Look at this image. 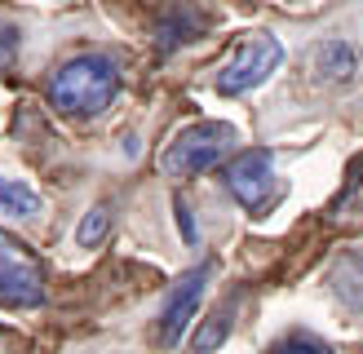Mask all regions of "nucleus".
Here are the masks:
<instances>
[{
    "label": "nucleus",
    "instance_id": "obj_1",
    "mask_svg": "<svg viewBox=\"0 0 363 354\" xmlns=\"http://www.w3.org/2000/svg\"><path fill=\"white\" fill-rule=\"evenodd\" d=\"M120 93V62L102 49L67 58L49 80V106L71 120H94Z\"/></svg>",
    "mask_w": 363,
    "mask_h": 354
},
{
    "label": "nucleus",
    "instance_id": "obj_2",
    "mask_svg": "<svg viewBox=\"0 0 363 354\" xmlns=\"http://www.w3.org/2000/svg\"><path fill=\"white\" fill-rule=\"evenodd\" d=\"M230 147H235V129L226 120H195L169 142L164 173L169 177H199V173L222 164Z\"/></svg>",
    "mask_w": 363,
    "mask_h": 354
},
{
    "label": "nucleus",
    "instance_id": "obj_3",
    "mask_svg": "<svg viewBox=\"0 0 363 354\" xmlns=\"http://www.w3.org/2000/svg\"><path fill=\"white\" fill-rule=\"evenodd\" d=\"M49 297L45 261L31 253L23 239L0 230V306L5 310H35Z\"/></svg>",
    "mask_w": 363,
    "mask_h": 354
},
{
    "label": "nucleus",
    "instance_id": "obj_4",
    "mask_svg": "<svg viewBox=\"0 0 363 354\" xmlns=\"http://www.w3.org/2000/svg\"><path fill=\"white\" fill-rule=\"evenodd\" d=\"M279 62H284V45L275 35L270 31H248L244 40L235 45V53L222 62V71H217V93L240 98L248 88H257L262 80H270V71H279Z\"/></svg>",
    "mask_w": 363,
    "mask_h": 354
},
{
    "label": "nucleus",
    "instance_id": "obj_5",
    "mask_svg": "<svg viewBox=\"0 0 363 354\" xmlns=\"http://www.w3.org/2000/svg\"><path fill=\"white\" fill-rule=\"evenodd\" d=\"M213 270H217L213 261H199L195 270H186V275H182L173 288H169L164 306H160V314H155V328H151V341H155L160 350H173L182 336H186L191 319L199 314V306H204V292H208Z\"/></svg>",
    "mask_w": 363,
    "mask_h": 354
},
{
    "label": "nucleus",
    "instance_id": "obj_6",
    "mask_svg": "<svg viewBox=\"0 0 363 354\" xmlns=\"http://www.w3.org/2000/svg\"><path fill=\"white\" fill-rule=\"evenodd\" d=\"M222 182L226 190L240 200L248 212H266L270 204L279 200V173H275V155L252 147V151H240L222 169Z\"/></svg>",
    "mask_w": 363,
    "mask_h": 354
},
{
    "label": "nucleus",
    "instance_id": "obj_7",
    "mask_svg": "<svg viewBox=\"0 0 363 354\" xmlns=\"http://www.w3.org/2000/svg\"><path fill=\"white\" fill-rule=\"evenodd\" d=\"M213 27L208 9L199 0H169L164 9L155 13V49L160 53H177L182 45L204 40V31Z\"/></svg>",
    "mask_w": 363,
    "mask_h": 354
},
{
    "label": "nucleus",
    "instance_id": "obj_8",
    "mask_svg": "<svg viewBox=\"0 0 363 354\" xmlns=\"http://www.w3.org/2000/svg\"><path fill=\"white\" fill-rule=\"evenodd\" d=\"M311 80L319 88H350L359 80V49L350 40H341V35H328V40H319L311 49Z\"/></svg>",
    "mask_w": 363,
    "mask_h": 354
},
{
    "label": "nucleus",
    "instance_id": "obj_9",
    "mask_svg": "<svg viewBox=\"0 0 363 354\" xmlns=\"http://www.w3.org/2000/svg\"><path fill=\"white\" fill-rule=\"evenodd\" d=\"M235 314H240V297L222 301V306H213L204 319H199V328L191 336V354H217L226 346V336L235 332Z\"/></svg>",
    "mask_w": 363,
    "mask_h": 354
},
{
    "label": "nucleus",
    "instance_id": "obj_10",
    "mask_svg": "<svg viewBox=\"0 0 363 354\" xmlns=\"http://www.w3.org/2000/svg\"><path fill=\"white\" fill-rule=\"evenodd\" d=\"M0 212H9V217H35V212H40V195L27 182L0 177Z\"/></svg>",
    "mask_w": 363,
    "mask_h": 354
},
{
    "label": "nucleus",
    "instance_id": "obj_11",
    "mask_svg": "<svg viewBox=\"0 0 363 354\" xmlns=\"http://www.w3.org/2000/svg\"><path fill=\"white\" fill-rule=\"evenodd\" d=\"M111 222H116L111 204H94V208L80 217V226H76V244H80V248H98L106 235H111Z\"/></svg>",
    "mask_w": 363,
    "mask_h": 354
},
{
    "label": "nucleus",
    "instance_id": "obj_12",
    "mask_svg": "<svg viewBox=\"0 0 363 354\" xmlns=\"http://www.w3.org/2000/svg\"><path fill=\"white\" fill-rule=\"evenodd\" d=\"M270 354H337V350L315 332H284L279 341L270 346Z\"/></svg>",
    "mask_w": 363,
    "mask_h": 354
},
{
    "label": "nucleus",
    "instance_id": "obj_13",
    "mask_svg": "<svg viewBox=\"0 0 363 354\" xmlns=\"http://www.w3.org/2000/svg\"><path fill=\"white\" fill-rule=\"evenodd\" d=\"M18 49H23V31H18L9 18H0V76H5V71L13 67Z\"/></svg>",
    "mask_w": 363,
    "mask_h": 354
},
{
    "label": "nucleus",
    "instance_id": "obj_14",
    "mask_svg": "<svg viewBox=\"0 0 363 354\" xmlns=\"http://www.w3.org/2000/svg\"><path fill=\"white\" fill-rule=\"evenodd\" d=\"M173 208H177V226H182V239H186V244L195 248V244H199V230H195V217H191V204H186V200L177 195V200H173Z\"/></svg>",
    "mask_w": 363,
    "mask_h": 354
},
{
    "label": "nucleus",
    "instance_id": "obj_15",
    "mask_svg": "<svg viewBox=\"0 0 363 354\" xmlns=\"http://www.w3.org/2000/svg\"><path fill=\"white\" fill-rule=\"evenodd\" d=\"M359 266H363V257H359Z\"/></svg>",
    "mask_w": 363,
    "mask_h": 354
}]
</instances>
